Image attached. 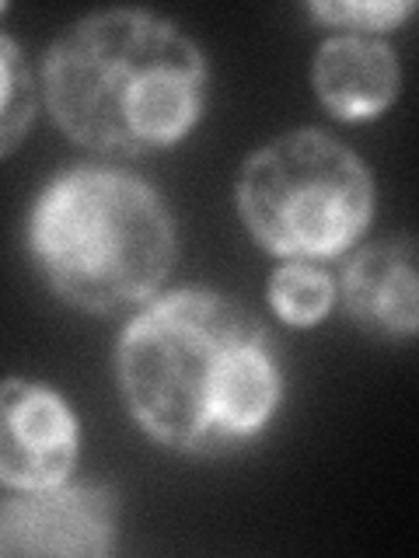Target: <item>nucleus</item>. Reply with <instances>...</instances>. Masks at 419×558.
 <instances>
[{"label":"nucleus","mask_w":419,"mask_h":558,"mask_svg":"<svg viewBox=\"0 0 419 558\" xmlns=\"http://www.w3.org/2000/svg\"><path fill=\"white\" fill-rule=\"evenodd\" d=\"M116 380L133 423L189 458L255 444L284 398L270 328L206 287L144 304L119 336Z\"/></svg>","instance_id":"f257e3e1"},{"label":"nucleus","mask_w":419,"mask_h":558,"mask_svg":"<svg viewBox=\"0 0 419 558\" xmlns=\"http://www.w3.org/2000/svg\"><path fill=\"white\" fill-rule=\"evenodd\" d=\"M210 95L203 49L168 17L105 8L70 25L43 57V98L74 144L144 157L196 130Z\"/></svg>","instance_id":"f03ea898"},{"label":"nucleus","mask_w":419,"mask_h":558,"mask_svg":"<svg viewBox=\"0 0 419 558\" xmlns=\"http://www.w3.org/2000/svg\"><path fill=\"white\" fill-rule=\"evenodd\" d=\"M175 217L154 185L130 171L67 168L32 203V266L63 304L84 314L151 304L175 269Z\"/></svg>","instance_id":"7ed1b4c3"},{"label":"nucleus","mask_w":419,"mask_h":558,"mask_svg":"<svg viewBox=\"0 0 419 558\" xmlns=\"http://www.w3.org/2000/svg\"><path fill=\"white\" fill-rule=\"evenodd\" d=\"M238 217L262 248L287 262L349 252L374 217V179L357 150L325 130H290L244 157Z\"/></svg>","instance_id":"20e7f679"},{"label":"nucleus","mask_w":419,"mask_h":558,"mask_svg":"<svg viewBox=\"0 0 419 558\" xmlns=\"http://www.w3.org/2000/svg\"><path fill=\"white\" fill-rule=\"evenodd\" d=\"M119 502L105 482H60L0 506V555L101 558L116 548Z\"/></svg>","instance_id":"39448f33"},{"label":"nucleus","mask_w":419,"mask_h":558,"mask_svg":"<svg viewBox=\"0 0 419 558\" xmlns=\"http://www.w3.org/2000/svg\"><path fill=\"white\" fill-rule=\"evenodd\" d=\"M81 453L77 415L39 380H0V485L32 493L74 475Z\"/></svg>","instance_id":"423d86ee"},{"label":"nucleus","mask_w":419,"mask_h":558,"mask_svg":"<svg viewBox=\"0 0 419 558\" xmlns=\"http://www.w3.org/2000/svg\"><path fill=\"white\" fill-rule=\"evenodd\" d=\"M339 296L360 328L384 339H412L419 328L416 244L406 234L381 238L346 258Z\"/></svg>","instance_id":"0eeeda50"},{"label":"nucleus","mask_w":419,"mask_h":558,"mask_svg":"<svg viewBox=\"0 0 419 558\" xmlns=\"http://www.w3.org/2000/svg\"><path fill=\"white\" fill-rule=\"evenodd\" d=\"M311 84L322 109L343 122L378 119L398 98L402 70L388 43L374 35H332L311 63Z\"/></svg>","instance_id":"6e6552de"},{"label":"nucleus","mask_w":419,"mask_h":558,"mask_svg":"<svg viewBox=\"0 0 419 558\" xmlns=\"http://www.w3.org/2000/svg\"><path fill=\"white\" fill-rule=\"evenodd\" d=\"M270 307L294 328H311L328 318L336 304V283L332 276L311 262H284L270 276Z\"/></svg>","instance_id":"1a4fd4ad"},{"label":"nucleus","mask_w":419,"mask_h":558,"mask_svg":"<svg viewBox=\"0 0 419 558\" xmlns=\"http://www.w3.org/2000/svg\"><path fill=\"white\" fill-rule=\"evenodd\" d=\"M39 109V87H35L32 66L8 32H0V157L22 147L25 133Z\"/></svg>","instance_id":"9d476101"},{"label":"nucleus","mask_w":419,"mask_h":558,"mask_svg":"<svg viewBox=\"0 0 419 558\" xmlns=\"http://www.w3.org/2000/svg\"><path fill=\"white\" fill-rule=\"evenodd\" d=\"M416 8L409 0H322V4H308V14L319 17L328 28H349V35L367 32H392L398 28Z\"/></svg>","instance_id":"9b49d317"},{"label":"nucleus","mask_w":419,"mask_h":558,"mask_svg":"<svg viewBox=\"0 0 419 558\" xmlns=\"http://www.w3.org/2000/svg\"><path fill=\"white\" fill-rule=\"evenodd\" d=\"M4 11H8V4H0V14H4Z\"/></svg>","instance_id":"f8f14e48"}]
</instances>
